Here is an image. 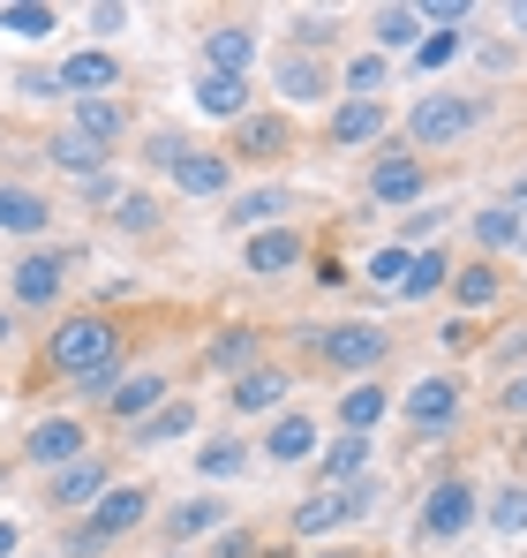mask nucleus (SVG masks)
I'll return each instance as SVG.
<instances>
[{
    "label": "nucleus",
    "mask_w": 527,
    "mask_h": 558,
    "mask_svg": "<svg viewBox=\"0 0 527 558\" xmlns=\"http://www.w3.org/2000/svg\"><path fill=\"white\" fill-rule=\"evenodd\" d=\"M347 84H354V92H377V84H384V61H354Z\"/></svg>",
    "instance_id": "42"
},
{
    "label": "nucleus",
    "mask_w": 527,
    "mask_h": 558,
    "mask_svg": "<svg viewBox=\"0 0 527 558\" xmlns=\"http://www.w3.org/2000/svg\"><path fill=\"white\" fill-rule=\"evenodd\" d=\"M181 151H188V144H181V136H151V151H144V159H151V167H174Z\"/></svg>",
    "instance_id": "44"
},
{
    "label": "nucleus",
    "mask_w": 527,
    "mask_h": 558,
    "mask_svg": "<svg viewBox=\"0 0 527 558\" xmlns=\"http://www.w3.org/2000/svg\"><path fill=\"white\" fill-rule=\"evenodd\" d=\"M513 31H520V38H527V0H513Z\"/></svg>",
    "instance_id": "48"
},
{
    "label": "nucleus",
    "mask_w": 527,
    "mask_h": 558,
    "mask_svg": "<svg viewBox=\"0 0 527 558\" xmlns=\"http://www.w3.org/2000/svg\"><path fill=\"white\" fill-rule=\"evenodd\" d=\"M174 558H181V551H174Z\"/></svg>",
    "instance_id": "53"
},
{
    "label": "nucleus",
    "mask_w": 527,
    "mask_h": 558,
    "mask_svg": "<svg viewBox=\"0 0 527 558\" xmlns=\"http://www.w3.org/2000/svg\"><path fill=\"white\" fill-rule=\"evenodd\" d=\"M309 446H317V423H309V415H279L271 438H264L271 461H309Z\"/></svg>",
    "instance_id": "23"
},
{
    "label": "nucleus",
    "mask_w": 527,
    "mask_h": 558,
    "mask_svg": "<svg viewBox=\"0 0 527 558\" xmlns=\"http://www.w3.org/2000/svg\"><path fill=\"white\" fill-rule=\"evenodd\" d=\"M294 265H302V234L294 227H264L257 242H249V272L279 279V272H294Z\"/></svg>",
    "instance_id": "14"
},
{
    "label": "nucleus",
    "mask_w": 527,
    "mask_h": 558,
    "mask_svg": "<svg viewBox=\"0 0 527 558\" xmlns=\"http://www.w3.org/2000/svg\"><path fill=\"white\" fill-rule=\"evenodd\" d=\"M204 69H211V76H242V69H249V31H234V23L211 31V38H204Z\"/></svg>",
    "instance_id": "22"
},
{
    "label": "nucleus",
    "mask_w": 527,
    "mask_h": 558,
    "mask_svg": "<svg viewBox=\"0 0 527 558\" xmlns=\"http://www.w3.org/2000/svg\"><path fill=\"white\" fill-rule=\"evenodd\" d=\"M76 129H84L90 144H113V136H121V106H113V98H84V106H76Z\"/></svg>",
    "instance_id": "29"
},
{
    "label": "nucleus",
    "mask_w": 527,
    "mask_h": 558,
    "mask_svg": "<svg viewBox=\"0 0 527 558\" xmlns=\"http://www.w3.org/2000/svg\"><path fill=\"white\" fill-rule=\"evenodd\" d=\"M475 242H482V250H513V242H527V211H520V204H490V211H475Z\"/></svg>",
    "instance_id": "18"
},
{
    "label": "nucleus",
    "mask_w": 527,
    "mask_h": 558,
    "mask_svg": "<svg viewBox=\"0 0 527 558\" xmlns=\"http://www.w3.org/2000/svg\"><path fill=\"white\" fill-rule=\"evenodd\" d=\"M377 136H384V106L377 98H354V106L332 113V144H377Z\"/></svg>",
    "instance_id": "19"
},
{
    "label": "nucleus",
    "mask_w": 527,
    "mask_h": 558,
    "mask_svg": "<svg viewBox=\"0 0 527 558\" xmlns=\"http://www.w3.org/2000/svg\"><path fill=\"white\" fill-rule=\"evenodd\" d=\"M422 15H430V23H467V15H475V8H467V0H430V8H422Z\"/></svg>",
    "instance_id": "43"
},
{
    "label": "nucleus",
    "mask_w": 527,
    "mask_h": 558,
    "mask_svg": "<svg viewBox=\"0 0 527 558\" xmlns=\"http://www.w3.org/2000/svg\"><path fill=\"white\" fill-rule=\"evenodd\" d=\"M332 558H347V551H332Z\"/></svg>",
    "instance_id": "52"
},
{
    "label": "nucleus",
    "mask_w": 527,
    "mask_h": 558,
    "mask_svg": "<svg viewBox=\"0 0 527 558\" xmlns=\"http://www.w3.org/2000/svg\"><path fill=\"white\" fill-rule=\"evenodd\" d=\"M422 182H430V174H422L415 159H377L369 196H377V204H415V196H422Z\"/></svg>",
    "instance_id": "15"
},
{
    "label": "nucleus",
    "mask_w": 527,
    "mask_h": 558,
    "mask_svg": "<svg viewBox=\"0 0 527 558\" xmlns=\"http://www.w3.org/2000/svg\"><path fill=\"white\" fill-rule=\"evenodd\" d=\"M113 227H121V234H151V227H159V204H151V196H121V204H113Z\"/></svg>",
    "instance_id": "35"
},
{
    "label": "nucleus",
    "mask_w": 527,
    "mask_h": 558,
    "mask_svg": "<svg viewBox=\"0 0 527 558\" xmlns=\"http://www.w3.org/2000/svg\"><path fill=\"white\" fill-rule=\"evenodd\" d=\"M286 144H294L286 113H242V129H234V151H242V159H279Z\"/></svg>",
    "instance_id": "12"
},
{
    "label": "nucleus",
    "mask_w": 527,
    "mask_h": 558,
    "mask_svg": "<svg viewBox=\"0 0 527 558\" xmlns=\"http://www.w3.org/2000/svg\"><path fill=\"white\" fill-rule=\"evenodd\" d=\"M377 498H384V483H369V475H354L340 490H309V498L294 506V529H302V536H324V529H340V521H361Z\"/></svg>",
    "instance_id": "2"
},
{
    "label": "nucleus",
    "mask_w": 527,
    "mask_h": 558,
    "mask_svg": "<svg viewBox=\"0 0 527 558\" xmlns=\"http://www.w3.org/2000/svg\"><path fill=\"white\" fill-rule=\"evenodd\" d=\"M159 392H167V377H159V371H136V377H121V385L106 392V415L144 423V415H159Z\"/></svg>",
    "instance_id": "10"
},
{
    "label": "nucleus",
    "mask_w": 527,
    "mask_h": 558,
    "mask_svg": "<svg viewBox=\"0 0 527 558\" xmlns=\"http://www.w3.org/2000/svg\"><path fill=\"white\" fill-rule=\"evenodd\" d=\"M279 211H286V196H279V189H257V196H242L226 219H234V227H264V219H279Z\"/></svg>",
    "instance_id": "32"
},
{
    "label": "nucleus",
    "mask_w": 527,
    "mask_h": 558,
    "mask_svg": "<svg viewBox=\"0 0 527 558\" xmlns=\"http://www.w3.org/2000/svg\"><path fill=\"white\" fill-rule=\"evenodd\" d=\"M513 408H527V371H520V385H513Z\"/></svg>",
    "instance_id": "50"
},
{
    "label": "nucleus",
    "mask_w": 527,
    "mask_h": 558,
    "mask_svg": "<svg viewBox=\"0 0 527 558\" xmlns=\"http://www.w3.org/2000/svg\"><path fill=\"white\" fill-rule=\"evenodd\" d=\"M369 272H377V287H400V279L415 272V257H407V250H377V265H369Z\"/></svg>",
    "instance_id": "40"
},
{
    "label": "nucleus",
    "mask_w": 527,
    "mask_h": 558,
    "mask_svg": "<svg viewBox=\"0 0 527 558\" xmlns=\"http://www.w3.org/2000/svg\"><path fill=\"white\" fill-rule=\"evenodd\" d=\"M113 84H121V61H113V53H98V46H90V53H69V61H61V92L98 98V92H113Z\"/></svg>",
    "instance_id": "9"
},
{
    "label": "nucleus",
    "mask_w": 527,
    "mask_h": 558,
    "mask_svg": "<svg viewBox=\"0 0 527 558\" xmlns=\"http://www.w3.org/2000/svg\"><path fill=\"white\" fill-rule=\"evenodd\" d=\"M98 498H106V461H98V453L53 468V483H46V506H53V513H76V506H98Z\"/></svg>",
    "instance_id": "6"
},
{
    "label": "nucleus",
    "mask_w": 527,
    "mask_h": 558,
    "mask_svg": "<svg viewBox=\"0 0 527 558\" xmlns=\"http://www.w3.org/2000/svg\"><path fill=\"white\" fill-rule=\"evenodd\" d=\"M361 461H369V438H340V446H332V453H324V461H317V475H324V490H340V483H354V475H361Z\"/></svg>",
    "instance_id": "25"
},
{
    "label": "nucleus",
    "mask_w": 527,
    "mask_h": 558,
    "mask_svg": "<svg viewBox=\"0 0 527 558\" xmlns=\"http://www.w3.org/2000/svg\"><path fill=\"white\" fill-rule=\"evenodd\" d=\"M459 302H467V310H482V302H498V272H482V265H467V272H459Z\"/></svg>",
    "instance_id": "37"
},
{
    "label": "nucleus",
    "mask_w": 527,
    "mask_h": 558,
    "mask_svg": "<svg viewBox=\"0 0 527 558\" xmlns=\"http://www.w3.org/2000/svg\"><path fill=\"white\" fill-rule=\"evenodd\" d=\"M377 415H384V392H377V385H361V392H347V408H340V423H347L354 438H361V430H369Z\"/></svg>",
    "instance_id": "33"
},
{
    "label": "nucleus",
    "mask_w": 527,
    "mask_h": 558,
    "mask_svg": "<svg viewBox=\"0 0 527 558\" xmlns=\"http://www.w3.org/2000/svg\"><path fill=\"white\" fill-rule=\"evenodd\" d=\"M46 159H53V167H69V174H106V144H90L84 129H61V136H53V144H46Z\"/></svg>",
    "instance_id": "17"
},
{
    "label": "nucleus",
    "mask_w": 527,
    "mask_h": 558,
    "mask_svg": "<svg viewBox=\"0 0 527 558\" xmlns=\"http://www.w3.org/2000/svg\"><path fill=\"white\" fill-rule=\"evenodd\" d=\"M490 521H498L505 536H520V529H527V490H520V483H513V490H498V506H490Z\"/></svg>",
    "instance_id": "36"
},
{
    "label": "nucleus",
    "mask_w": 527,
    "mask_h": 558,
    "mask_svg": "<svg viewBox=\"0 0 527 558\" xmlns=\"http://www.w3.org/2000/svg\"><path fill=\"white\" fill-rule=\"evenodd\" d=\"M467 521H475V490L452 475L430 490V506H422V536H467Z\"/></svg>",
    "instance_id": "8"
},
{
    "label": "nucleus",
    "mask_w": 527,
    "mask_h": 558,
    "mask_svg": "<svg viewBox=\"0 0 527 558\" xmlns=\"http://www.w3.org/2000/svg\"><path fill=\"white\" fill-rule=\"evenodd\" d=\"M219 558H257V544H249V536L234 529V536H219Z\"/></svg>",
    "instance_id": "47"
},
{
    "label": "nucleus",
    "mask_w": 527,
    "mask_h": 558,
    "mask_svg": "<svg viewBox=\"0 0 527 558\" xmlns=\"http://www.w3.org/2000/svg\"><path fill=\"white\" fill-rule=\"evenodd\" d=\"M444 272H452V265L430 250V257H415V272L400 279V294H407V302H422V294H438V287H444Z\"/></svg>",
    "instance_id": "31"
},
{
    "label": "nucleus",
    "mask_w": 527,
    "mask_h": 558,
    "mask_svg": "<svg viewBox=\"0 0 527 558\" xmlns=\"http://www.w3.org/2000/svg\"><path fill=\"white\" fill-rule=\"evenodd\" d=\"M452 415H459V385H452V377H422V385L407 392V423L438 430V423H452Z\"/></svg>",
    "instance_id": "13"
},
{
    "label": "nucleus",
    "mask_w": 527,
    "mask_h": 558,
    "mask_svg": "<svg viewBox=\"0 0 527 558\" xmlns=\"http://www.w3.org/2000/svg\"><path fill=\"white\" fill-rule=\"evenodd\" d=\"M53 219V204L38 196V189H15V182H0V227L8 234H38Z\"/></svg>",
    "instance_id": "16"
},
{
    "label": "nucleus",
    "mask_w": 527,
    "mask_h": 558,
    "mask_svg": "<svg viewBox=\"0 0 527 558\" xmlns=\"http://www.w3.org/2000/svg\"><path fill=\"white\" fill-rule=\"evenodd\" d=\"M84 204H90V211H98V204H121V182H113V174H90V182H84Z\"/></svg>",
    "instance_id": "41"
},
{
    "label": "nucleus",
    "mask_w": 527,
    "mask_h": 558,
    "mask_svg": "<svg viewBox=\"0 0 527 558\" xmlns=\"http://www.w3.org/2000/svg\"><path fill=\"white\" fill-rule=\"evenodd\" d=\"M106 363H121V332L90 310V317H69V325H53V340H46V371L53 377H90V371H106Z\"/></svg>",
    "instance_id": "1"
},
{
    "label": "nucleus",
    "mask_w": 527,
    "mask_h": 558,
    "mask_svg": "<svg viewBox=\"0 0 527 558\" xmlns=\"http://www.w3.org/2000/svg\"><path fill=\"white\" fill-rule=\"evenodd\" d=\"M61 272H69L61 257H23L15 265V302H53L61 294Z\"/></svg>",
    "instance_id": "21"
},
{
    "label": "nucleus",
    "mask_w": 527,
    "mask_h": 558,
    "mask_svg": "<svg viewBox=\"0 0 527 558\" xmlns=\"http://www.w3.org/2000/svg\"><path fill=\"white\" fill-rule=\"evenodd\" d=\"M8 551H15V529H8V521H0V558H8Z\"/></svg>",
    "instance_id": "49"
},
{
    "label": "nucleus",
    "mask_w": 527,
    "mask_h": 558,
    "mask_svg": "<svg viewBox=\"0 0 527 558\" xmlns=\"http://www.w3.org/2000/svg\"><path fill=\"white\" fill-rule=\"evenodd\" d=\"M167 174H174V189H181V196H226V182H234L219 151H181V159L167 167Z\"/></svg>",
    "instance_id": "11"
},
{
    "label": "nucleus",
    "mask_w": 527,
    "mask_h": 558,
    "mask_svg": "<svg viewBox=\"0 0 527 558\" xmlns=\"http://www.w3.org/2000/svg\"><path fill=\"white\" fill-rule=\"evenodd\" d=\"M196 106H204V113L242 121V113H249V84H242V76H211V69H204V76H196Z\"/></svg>",
    "instance_id": "20"
},
{
    "label": "nucleus",
    "mask_w": 527,
    "mask_h": 558,
    "mask_svg": "<svg viewBox=\"0 0 527 558\" xmlns=\"http://www.w3.org/2000/svg\"><path fill=\"white\" fill-rule=\"evenodd\" d=\"M211 529H219V506H211V498H188V506H174V513H167V536H174V544L211 536Z\"/></svg>",
    "instance_id": "27"
},
{
    "label": "nucleus",
    "mask_w": 527,
    "mask_h": 558,
    "mask_svg": "<svg viewBox=\"0 0 527 558\" xmlns=\"http://www.w3.org/2000/svg\"><path fill=\"white\" fill-rule=\"evenodd\" d=\"M188 423H196V415H188V408H159V415H144V438H151V446H159V438H181V430H188Z\"/></svg>",
    "instance_id": "38"
},
{
    "label": "nucleus",
    "mask_w": 527,
    "mask_h": 558,
    "mask_svg": "<svg viewBox=\"0 0 527 558\" xmlns=\"http://www.w3.org/2000/svg\"><path fill=\"white\" fill-rule=\"evenodd\" d=\"M0 31H15V38H46V31H53V8H30V0H8V8H0Z\"/></svg>",
    "instance_id": "30"
},
{
    "label": "nucleus",
    "mask_w": 527,
    "mask_h": 558,
    "mask_svg": "<svg viewBox=\"0 0 527 558\" xmlns=\"http://www.w3.org/2000/svg\"><path fill=\"white\" fill-rule=\"evenodd\" d=\"M415 31H422L415 8H377V38H384V46H415Z\"/></svg>",
    "instance_id": "34"
},
{
    "label": "nucleus",
    "mask_w": 527,
    "mask_h": 558,
    "mask_svg": "<svg viewBox=\"0 0 527 558\" xmlns=\"http://www.w3.org/2000/svg\"><path fill=\"white\" fill-rule=\"evenodd\" d=\"M257 355H264L257 332H226V340H211V371H226V377H249V371H257Z\"/></svg>",
    "instance_id": "24"
},
{
    "label": "nucleus",
    "mask_w": 527,
    "mask_h": 558,
    "mask_svg": "<svg viewBox=\"0 0 527 558\" xmlns=\"http://www.w3.org/2000/svg\"><path fill=\"white\" fill-rule=\"evenodd\" d=\"M452 46H459L452 31H444V38H430V46H422V69H444V61H452Z\"/></svg>",
    "instance_id": "45"
},
{
    "label": "nucleus",
    "mask_w": 527,
    "mask_h": 558,
    "mask_svg": "<svg viewBox=\"0 0 527 558\" xmlns=\"http://www.w3.org/2000/svg\"><path fill=\"white\" fill-rule=\"evenodd\" d=\"M23 92H30V98H61V76H46V69H30V76H23Z\"/></svg>",
    "instance_id": "46"
},
{
    "label": "nucleus",
    "mask_w": 527,
    "mask_h": 558,
    "mask_svg": "<svg viewBox=\"0 0 527 558\" xmlns=\"http://www.w3.org/2000/svg\"><path fill=\"white\" fill-rule=\"evenodd\" d=\"M317 355L332 371H377L392 355V332H377V325H324L317 332Z\"/></svg>",
    "instance_id": "5"
},
{
    "label": "nucleus",
    "mask_w": 527,
    "mask_h": 558,
    "mask_svg": "<svg viewBox=\"0 0 527 558\" xmlns=\"http://www.w3.org/2000/svg\"><path fill=\"white\" fill-rule=\"evenodd\" d=\"M144 513H151V490H136V483H128V490H106V498H98V513L69 529V551H84V558L106 551V544H113V536H128Z\"/></svg>",
    "instance_id": "3"
},
{
    "label": "nucleus",
    "mask_w": 527,
    "mask_h": 558,
    "mask_svg": "<svg viewBox=\"0 0 527 558\" xmlns=\"http://www.w3.org/2000/svg\"><path fill=\"white\" fill-rule=\"evenodd\" d=\"M90 446H84V423L76 415H46V423H30V461L38 468H69V461H84Z\"/></svg>",
    "instance_id": "7"
},
{
    "label": "nucleus",
    "mask_w": 527,
    "mask_h": 558,
    "mask_svg": "<svg viewBox=\"0 0 527 558\" xmlns=\"http://www.w3.org/2000/svg\"><path fill=\"white\" fill-rule=\"evenodd\" d=\"M475 121H482V106H475V98L430 92V98H415V113H407V136H415V144H430V151H438V144H459V136H467V129H475Z\"/></svg>",
    "instance_id": "4"
},
{
    "label": "nucleus",
    "mask_w": 527,
    "mask_h": 558,
    "mask_svg": "<svg viewBox=\"0 0 527 558\" xmlns=\"http://www.w3.org/2000/svg\"><path fill=\"white\" fill-rule=\"evenodd\" d=\"M196 468H204V475H234V468H242V446H234V438H211V446L196 453Z\"/></svg>",
    "instance_id": "39"
},
{
    "label": "nucleus",
    "mask_w": 527,
    "mask_h": 558,
    "mask_svg": "<svg viewBox=\"0 0 527 558\" xmlns=\"http://www.w3.org/2000/svg\"><path fill=\"white\" fill-rule=\"evenodd\" d=\"M0 340H8V310H0Z\"/></svg>",
    "instance_id": "51"
},
{
    "label": "nucleus",
    "mask_w": 527,
    "mask_h": 558,
    "mask_svg": "<svg viewBox=\"0 0 527 558\" xmlns=\"http://www.w3.org/2000/svg\"><path fill=\"white\" fill-rule=\"evenodd\" d=\"M279 392H286V377H279V371H249V377H234L226 400H234L242 415H257V408H279Z\"/></svg>",
    "instance_id": "26"
},
{
    "label": "nucleus",
    "mask_w": 527,
    "mask_h": 558,
    "mask_svg": "<svg viewBox=\"0 0 527 558\" xmlns=\"http://www.w3.org/2000/svg\"><path fill=\"white\" fill-rule=\"evenodd\" d=\"M279 92L286 98H324V69L302 61V53H286V61H279Z\"/></svg>",
    "instance_id": "28"
}]
</instances>
